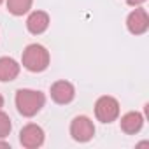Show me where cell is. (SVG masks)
<instances>
[{"label": "cell", "instance_id": "cell-1", "mask_svg": "<svg viewBox=\"0 0 149 149\" xmlns=\"http://www.w3.org/2000/svg\"><path fill=\"white\" fill-rule=\"evenodd\" d=\"M16 107L19 111V114L26 116V118H32L35 116L46 104V97L44 93L40 91H35V90H18L16 91Z\"/></svg>", "mask_w": 149, "mask_h": 149}, {"label": "cell", "instance_id": "cell-2", "mask_svg": "<svg viewBox=\"0 0 149 149\" xmlns=\"http://www.w3.org/2000/svg\"><path fill=\"white\" fill-rule=\"evenodd\" d=\"M21 61L30 72H44L49 65V51L40 44H30L25 47Z\"/></svg>", "mask_w": 149, "mask_h": 149}, {"label": "cell", "instance_id": "cell-3", "mask_svg": "<svg viewBox=\"0 0 149 149\" xmlns=\"http://www.w3.org/2000/svg\"><path fill=\"white\" fill-rule=\"evenodd\" d=\"M95 116L102 123H112L119 116V102L114 97L104 95L95 104Z\"/></svg>", "mask_w": 149, "mask_h": 149}, {"label": "cell", "instance_id": "cell-4", "mask_svg": "<svg viewBox=\"0 0 149 149\" xmlns=\"http://www.w3.org/2000/svg\"><path fill=\"white\" fill-rule=\"evenodd\" d=\"M70 135L74 140L77 142H88L93 139L95 135V126H93V121L86 116H77L74 118L72 123H70Z\"/></svg>", "mask_w": 149, "mask_h": 149}, {"label": "cell", "instance_id": "cell-5", "mask_svg": "<svg viewBox=\"0 0 149 149\" xmlns=\"http://www.w3.org/2000/svg\"><path fill=\"white\" fill-rule=\"evenodd\" d=\"M19 142L26 149H37L44 144V130L39 125L30 123L19 132Z\"/></svg>", "mask_w": 149, "mask_h": 149}, {"label": "cell", "instance_id": "cell-6", "mask_svg": "<svg viewBox=\"0 0 149 149\" xmlns=\"http://www.w3.org/2000/svg\"><path fill=\"white\" fill-rule=\"evenodd\" d=\"M126 28H128V32L133 33V35H142V33H146L147 28H149V16H147L146 9H142V7L133 9V11L128 14V18H126Z\"/></svg>", "mask_w": 149, "mask_h": 149}, {"label": "cell", "instance_id": "cell-7", "mask_svg": "<svg viewBox=\"0 0 149 149\" xmlns=\"http://www.w3.org/2000/svg\"><path fill=\"white\" fill-rule=\"evenodd\" d=\"M51 98L56 102V104H70L74 100V97H76V90H74V86L68 83V81H56L53 86H51Z\"/></svg>", "mask_w": 149, "mask_h": 149}, {"label": "cell", "instance_id": "cell-8", "mask_svg": "<svg viewBox=\"0 0 149 149\" xmlns=\"http://www.w3.org/2000/svg\"><path fill=\"white\" fill-rule=\"evenodd\" d=\"M47 26H49V16H47V13H44V11H33V13L28 16V19H26V28H28V32L33 33V35L44 33V32L47 30Z\"/></svg>", "mask_w": 149, "mask_h": 149}, {"label": "cell", "instance_id": "cell-9", "mask_svg": "<svg viewBox=\"0 0 149 149\" xmlns=\"http://www.w3.org/2000/svg\"><path fill=\"white\" fill-rule=\"evenodd\" d=\"M19 74V63L9 56H2L0 58V81L2 83H9L14 81Z\"/></svg>", "mask_w": 149, "mask_h": 149}, {"label": "cell", "instance_id": "cell-10", "mask_svg": "<svg viewBox=\"0 0 149 149\" xmlns=\"http://www.w3.org/2000/svg\"><path fill=\"white\" fill-rule=\"evenodd\" d=\"M121 130L128 135H135L140 132L142 125H144V118L140 112H126L123 118H121Z\"/></svg>", "mask_w": 149, "mask_h": 149}, {"label": "cell", "instance_id": "cell-11", "mask_svg": "<svg viewBox=\"0 0 149 149\" xmlns=\"http://www.w3.org/2000/svg\"><path fill=\"white\" fill-rule=\"evenodd\" d=\"M33 0H7V11L14 16H23L32 9Z\"/></svg>", "mask_w": 149, "mask_h": 149}, {"label": "cell", "instance_id": "cell-12", "mask_svg": "<svg viewBox=\"0 0 149 149\" xmlns=\"http://www.w3.org/2000/svg\"><path fill=\"white\" fill-rule=\"evenodd\" d=\"M13 130V125H11V118L4 112L0 111V139H6Z\"/></svg>", "mask_w": 149, "mask_h": 149}, {"label": "cell", "instance_id": "cell-13", "mask_svg": "<svg viewBox=\"0 0 149 149\" xmlns=\"http://www.w3.org/2000/svg\"><path fill=\"white\" fill-rule=\"evenodd\" d=\"M128 2V6H140V4H144L146 0H126Z\"/></svg>", "mask_w": 149, "mask_h": 149}, {"label": "cell", "instance_id": "cell-14", "mask_svg": "<svg viewBox=\"0 0 149 149\" xmlns=\"http://www.w3.org/2000/svg\"><path fill=\"white\" fill-rule=\"evenodd\" d=\"M0 147H9V144L6 140H0Z\"/></svg>", "mask_w": 149, "mask_h": 149}, {"label": "cell", "instance_id": "cell-15", "mask_svg": "<svg viewBox=\"0 0 149 149\" xmlns=\"http://www.w3.org/2000/svg\"><path fill=\"white\" fill-rule=\"evenodd\" d=\"M2 107H4V97L0 95V111H2Z\"/></svg>", "mask_w": 149, "mask_h": 149}, {"label": "cell", "instance_id": "cell-16", "mask_svg": "<svg viewBox=\"0 0 149 149\" xmlns=\"http://www.w3.org/2000/svg\"><path fill=\"white\" fill-rule=\"evenodd\" d=\"M2 2H4V0H0V4H2Z\"/></svg>", "mask_w": 149, "mask_h": 149}]
</instances>
